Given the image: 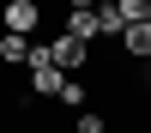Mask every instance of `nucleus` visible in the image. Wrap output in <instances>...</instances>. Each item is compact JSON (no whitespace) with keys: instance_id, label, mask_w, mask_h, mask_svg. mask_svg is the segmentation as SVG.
Instances as JSON below:
<instances>
[{"instance_id":"1","label":"nucleus","mask_w":151,"mask_h":133,"mask_svg":"<svg viewBox=\"0 0 151 133\" xmlns=\"http://www.w3.org/2000/svg\"><path fill=\"white\" fill-rule=\"evenodd\" d=\"M30 91H36V97H60V91H67V73L55 67L48 48H36V55H30Z\"/></svg>"},{"instance_id":"2","label":"nucleus","mask_w":151,"mask_h":133,"mask_svg":"<svg viewBox=\"0 0 151 133\" xmlns=\"http://www.w3.org/2000/svg\"><path fill=\"white\" fill-rule=\"evenodd\" d=\"M36 24H42L36 18V0H6V6H0V30L6 36H30Z\"/></svg>"},{"instance_id":"3","label":"nucleus","mask_w":151,"mask_h":133,"mask_svg":"<svg viewBox=\"0 0 151 133\" xmlns=\"http://www.w3.org/2000/svg\"><path fill=\"white\" fill-rule=\"evenodd\" d=\"M48 55H55V67H60V73H67V67H91V42H79V36H67V30L48 42Z\"/></svg>"},{"instance_id":"4","label":"nucleus","mask_w":151,"mask_h":133,"mask_svg":"<svg viewBox=\"0 0 151 133\" xmlns=\"http://www.w3.org/2000/svg\"><path fill=\"white\" fill-rule=\"evenodd\" d=\"M67 36H79V42L103 36V24H97V6H73V12H67Z\"/></svg>"},{"instance_id":"5","label":"nucleus","mask_w":151,"mask_h":133,"mask_svg":"<svg viewBox=\"0 0 151 133\" xmlns=\"http://www.w3.org/2000/svg\"><path fill=\"white\" fill-rule=\"evenodd\" d=\"M121 48H127L133 60H145V67H151V24H133V30L121 36Z\"/></svg>"},{"instance_id":"6","label":"nucleus","mask_w":151,"mask_h":133,"mask_svg":"<svg viewBox=\"0 0 151 133\" xmlns=\"http://www.w3.org/2000/svg\"><path fill=\"white\" fill-rule=\"evenodd\" d=\"M36 48H30V36H6L0 30V60H6V67H18V60H30Z\"/></svg>"},{"instance_id":"7","label":"nucleus","mask_w":151,"mask_h":133,"mask_svg":"<svg viewBox=\"0 0 151 133\" xmlns=\"http://www.w3.org/2000/svg\"><path fill=\"white\" fill-rule=\"evenodd\" d=\"M97 24H103V36H127V12H121V0L97 6Z\"/></svg>"},{"instance_id":"8","label":"nucleus","mask_w":151,"mask_h":133,"mask_svg":"<svg viewBox=\"0 0 151 133\" xmlns=\"http://www.w3.org/2000/svg\"><path fill=\"white\" fill-rule=\"evenodd\" d=\"M73 133H103V115H79V121H73Z\"/></svg>"}]
</instances>
